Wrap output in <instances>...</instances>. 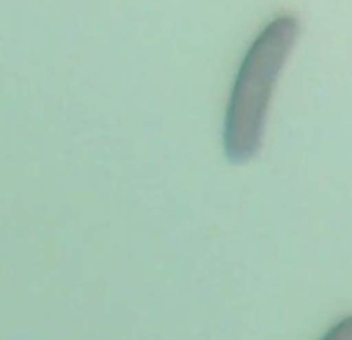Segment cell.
<instances>
[{
	"mask_svg": "<svg viewBox=\"0 0 352 340\" xmlns=\"http://www.w3.org/2000/svg\"><path fill=\"white\" fill-rule=\"evenodd\" d=\"M298 36V17L282 13L270 19L247 48L224 114V153L232 164H247L261 151L274 89Z\"/></svg>",
	"mask_w": 352,
	"mask_h": 340,
	"instance_id": "cell-1",
	"label": "cell"
},
{
	"mask_svg": "<svg viewBox=\"0 0 352 340\" xmlns=\"http://www.w3.org/2000/svg\"><path fill=\"white\" fill-rule=\"evenodd\" d=\"M317 340H352V313L338 317Z\"/></svg>",
	"mask_w": 352,
	"mask_h": 340,
	"instance_id": "cell-2",
	"label": "cell"
}]
</instances>
